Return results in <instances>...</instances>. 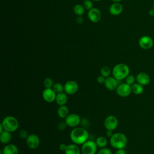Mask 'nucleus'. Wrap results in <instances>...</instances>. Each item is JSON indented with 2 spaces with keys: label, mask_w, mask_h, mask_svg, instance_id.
Segmentation results:
<instances>
[{
  "label": "nucleus",
  "mask_w": 154,
  "mask_h": 154,
  "mask_svg": "<svg viewBox=\"0 0 154 154\" xmlns=\"http://www.w3.org/2000/svg\"><path fill=\"white\" fill-rule=\"evenodd\" d=\"M88 132L84 128H75L70 134L71 141L77 145H82L88 140Z\"/></svg>",
  "instance_id": "nucleus-1"
},
{
  "label": "nucleus",
  "mask_w": 154,
  "mask_h": 154,
  "mask_svg": "<svg viewBox=\"0 0 154 154\" xmlns=\"http://www.w3.org/2000/svg\"><path fill=\"white\" fill-rule=\"evenodd\" d=\"M128 143L126 136L122 132H117L113 134L110 138L109 143L111 146L116 149H124Z\"/></svg>",
  "instance_id": "nucleus-2"
},
{
  "label": "nucleus",
  "mask_w": 154,
  "mask_h": 154,
  "mask_svg": "<svg viewBox=\"0 0 154 154\" xmlns=\"http://www.w3.org/2000/svg\"><path fill=\"white\" fill-rule=\"evenodd\" d=\"M130 72L129 67L124 63H119L116 64L112 69V76L118 81L125 79Z\"/></svg>",
  "instance_id": "nucleus-3"
},
{
  "label": "nucleus",
  "mask_w": 154,
  "mask_h": 154,
  "mask_svg": "<svg viewBox=\"0 0 154 154\" xmlns=\"http://www.w3.org/2000/svg\"><path fill=\"white\" fill-rule=\"evenodd\" d=\"M1 124L4 130L10 132L16 131L19 128V122L17 119L15 117L11 116H8L4 117Z\"/></svg>",
  "instance_id": "nucleus-4"
},
{
  "label": "nucleus",
  "mask_w": 154,
  "mask_h": 154,
  "mask_svg": "<svg viewBox=\"0 0 154 154\" xmlns=\"http://www.w3.org/2000/svg\"><path fill=\"white\" fill-rule=\"evenodd\" d=\"M97 146L95 141L92 140H87L81 147V152L82 154H96L97 152Z\"/></svg>",
  "instance_id": "nucleus-5"
},
{
  "label": "nucleus",
  "mask_w": 154,
  "mask_h": 154,
  "mask_svg": "<svg viewBox=\"0 0 154 154\" xmlns=\"http://www.w3.org/2000/svg\"><path fill=\"white\" fill-rule=\"evenodd\" d=\"M119 124V121L117 118L112 115H110L107 116L103 122V125L105 128L106 130L114 131L115 130Z\"/></svg>",
  "instance_id": "nucleus-6"
},
{
  "label": "nucleus",
  "mask_w": 154,
  "mask_h": 154,
  "mask_svg": "<svg viewBox=\"0 0 154 154\" xmlns=\"http://www.w3.org/2000/svg\"><path fill=\"white\" fill-rule=\"evenodd\" d=\"M153 40L149 35H143L138 40V45L140 47L144 50H148L152 48L153 46Z\"/></svg>",
  "instance_id": "nucleus-7"
},
{
  "label": "nucleus",
  "mask_w": 154,
  "mask_h": 154,
  "mask_svg": "<svg viewBox=\"0 0 154 154\" xmlns=\"http://www.w3.org/2000/svg\"><path fill=\"white\" fill-rule=\"evenodd\" d=\"M117 94L120 97H127L128 96L131 91V85L128 84L127 83H122L119 84L116 88Z\"/></svg>",
  "instance_id": "nucleus-8"
},
{
  "label": "nucleus",
  "mask_w": 154,
  "mask_h": 154,
  "mask_svg": "<svg viewBox=\"0 0 154 154\" xmlns=\"http://www.w3.org/2000/svg\"><path fill=\"white\" fill-rule=\"evenodd\" d=\"M79 87L78 83L73 80L68 81L64 85V92L67 94H74L78 90Z\"/></svg>",
  "instance_id": "nucleus-9"
},
{
  "label": "nucleus",
  "mask_w": 154,
  "mask_h": 154,
  "mask_svg": "<svg viewBox=\"0 0 154 154\" xmlns=\"http://www.w3.org/2000/svg\"><path fill=\"white\" fill-rule=\"evenodd\" d=\"M26 144L29 149H35L40 145V138L36 134H30L26 139Z\"/></svg>",
  "instance_id": "nucleus-10"
},
{
  "label": "nucleus",
  "mask_w": 154,
  "mask_h": 154,
  "mask_svg": "<svg viewBox=\"0 0 154 154\" xmlns=\"http://www.w3.org/2000/svg\"><path fill=\"white\" fill-rule=\"evenodd\" d=\"M64 122L67 124L68 126L70 127H76L81 122L80 117L75 113L69 114L65 119Z\"/></svg>",
  "instance_id": "nucleus-11"
},
{
  "label": "nucleus",
  "mask_w": 154,
  "mask_h": 154,
  "mask_svg": "<svg viewBox=\"0 0 154 154\" xmlns=\"http://www.w3.org/2000/svg\"><path fill=\"white\" fill-rule=\"evenodd\" d=\"M88 17L90 21L93 23H97L101 19L102 14L98 8H93L88 11Z\"/></svg>",
  "instance_id": "nucleus-12"
},
{
  "label": "nucleus",
  "mask_w": 154,
  "mask_h": 154,
  "mask_svg": "<svg viewBox=\"0 0 154 154\" xmlns=\"http://www.w3.org/2000/svg\"><path fill=\"white\" fill-rule=\"evenodd\" d=\"M57 93L54 91L52 88H45L42 93L43 99L47 102L51 103L55 101Z\"/></svg>",
  "instance_id": "nucleus-13"
},
{
  "label": "nucleus",
  "mask_w": 154,
  "mask_h": 154,
  "mask_svg": "<svg viewBox=\"0 0 154 154\" xmlns=\"http://www.w3.org/2000/svg\"><path fill=\"white\" fill-rule=\"evenodd\" d=\"M103 84L109 91H114L116 90L117 86L119 85L118 80L116 79L114 76H109L106 78Z\"/></svg>",
  "instance_id": "nucleus-14"
},
{
  "label": "nucleus",
  "mask_w": 154,
  "mask_h": 154,
  "mask_svg": "<svg viewBox=\"0 0 154 154\" xmlns=\"http://www.w3.org/2000/svg\"><path fill=\"white\" fill-rule=\"evenodd\" d=\"M136 81H137V83L144 86L149 84L150 81V78L149 75L146 73L140 72L137 74L136 76Z\"/></svg>",
  "instance_id": "nucleus-15"
},
{
  "label": "nucleus",
  "mask_w": 154,
  "mask_h": 154,
  "mask_svg": "<svg viewBox=\"0 0 154 154\" xmlns=\"http://www.w3.org/2000/svg\"><path fill=\"white\" fill-rule=\"evenodd\" d=\"M123 5L119 2H114L109 7V13L113 16H118L123 11Z\"/></svg>",
  "instance_id": "nucleus-16"
},
{
  "label": "nucleus",
  "mask_w": 154,
  "mask_h": 154,
  "mask_svg": "<svg viewBox=\"0 0 154 154\" xmlns=\"http://www.w3.org/2000/svg\"><path fill=\"white\" fill-rule=\"evenodd\" d=\"M2 154H18L19 149L17 147L13 144L6 145L2 150Z\"/></svg>",
  "instance_id": "nucleus-17"
},
{
  "label": "nucleus",
  "mask_w": 154,
  "mask_h": 154,
  "mask_svg": "<svg viewBox=\"0 0 154 154\" xmlns=\"http://www.w3.org/2000/svg\"><path fill=\"white\" fill-rule=\"evenodd\" d=\"M68 97L66 93H60L57 94L56 98H55V102L59 106L62 105H66V103L67 102Z\"/></svg>",
  "instance_id": "nucleus-18"
},
{
  "label": "nucleus",
  "mask_w": 154,
  "mask_h": 154,
  "mask_svg": "<svg viewBox=\"0 0 154 154\" xmlns=\"http://www.w3.org/2000/svg\"><path fill=\"white\" fill-rule=\"evenodd\" d=\"M81 150L76 144H70L67 145L66 150L64 151L65 154H81Z\"/></svg>",
  "instance_id": "nucleus-19"
},
{
  "label": "nucleus",
  "mask_w": 154,
  "mask_h": 154,
  "mask_svg": "<svg viewBox=\"0 0 154 154\" xmlns=\"http://www.w3.org/2000/svg\"><path fill=\"white\" fill-rule=\"evenodd\" d=\"M11 138V135L10 132L7 131H4L0 133V141L2 144H8Z\"/></svg>",
  "instance_id": "nucleus-20"
},
{
  "label": "nucleus",
  "mask_w": 154,
  "mask_h": 154,
  "mask_svg": "<svg viewBox=\"0 0 154 154\" xmlns=\"http://www.w3.org/2000/svg\"><path fill=\"white\" fill-rule=\"evenodd\" d=\"M57 113L58 116L61 119H65L69 114V109L66 105L60 106L57 110Z\"/></svg>",
  "instance_id": "nucleus-21"
},
{
  "label": "nucleus",
  "mask_w": 154,
  "mask_h": 154,
  "mask_svg": "<svg viewBox=\"0 0 154 154\" xmlns=\"http://www.w3.org/2000/svg\"><path fill=\"white\" fill-rule=\"evenodd\" d=\"M131 91L135 94H141L144 91L143 85L138 83H134L131 85Z\"/></svg>",
  "instance_id": "nucleus-22"
},
{
  "label": "nucleus",
  "mask_w": 154,
  "mask_h": 154,
  "mask_svg": "<svg viewBox=\"0 0 154 154\" xmlns=\"http://www.w3.org/2000/svg\"><path fill=\"white\" fill-rule=\"evenodd\" d=\"M95 142H96L97 147H100V149L105 147L108 144V141H107L106 138L103 136L97 137L96 138Z\"/></svg>",
  "instance_id": "nucleus-23"
},
{
  "label": "nucleus",
  "mask_w": 154,
  "mask_h": 154,
  "mask_svg": "<svg viewBox=\"0 0 154 154\" xmlns=\"http://www.w3.org/2000/svg\"><path fill=\"white\" fill-rule=\"evenodd\" d=\"M73 12L78 16H82L85 12V8L83 5L79 4H76L73 7Z\"/></svg>",
  "instance_id": "nucleus-24"
},
{
  "label": "nucleus",
  "mask_w": 154,
  "mask_h": 154,
  "mask_svg": "<svg viewBox=\"0 0 154 154\" xmlns=\"http://www.w3.org/2000/svg\"><path fill=\"white\" fill-rule=\"evenodd\" d=\"M52 89L54 90V91L58 94L60 93H63L64 91V85H62V84L60 82H56L54 84L52 87Z\"/></svg>",
  "instance_id": "nucleus-25"
},
{
  "label": "nucleus",
  "mask_w": 154,
  "mask_h": 154,
  "mask_svg": "<svg viewBox=\"0 0 154 154\" xmlns=\"http://www.w3.org/2000/svg\"><path fill=\"white\" fill-rule=\"evenodd\" d=\"M100 72V75L104 76L105 78H107V77L110 76L111 71V69L109 67L103 66L101 68Z\"/></svg>",
  "instance_id": "nucleus-26"
},
{
  "label": "nucleus",
  "mask_w": 154,
  "mask_h": 154,
  "mask_svg": "<svg viewBox=\"0 0 154 154\" xmlns=\"http://www.w3.org/2000/svg\"><path fill=\"white\" fill-rule=\"evenodd\" d=\"M54 81L52 78H46L43 81V85L45 88H52L54 85Z\"/></svg>",
  "instance_id": "nucleus-27"
},
{
  "label": "nucleus",
  "mask_w": 154,
  "mask_h": 154,
  "mask_svg": "<svg viewBox=\"0 0 154 154\" xmlns=\"http://www.w3.org/2000/svg\"><path fill=\"white\" fill-rule=\"evenodd\" d=\"M136 80V78L132 75H129L126 78H125V82L128 84L132 85L135 83V81Z\"/></svg>",
  "instance_id": "nucleus-28"
},
{
  "label": "nucleus",
  "mask_w": 154,
  "mask_h": 154,
  "mask_svg": "<svg viewBox=\"0 0 154 154\" xmlns=\"http://www.w3.org/2000/svg\"><path fill=\"white\" fill-rule=\"evenodd\" d=\"M83 6L85 10L89 11L93 8V2L91 0H84L83 2Z\"/></svg>",
  "instance_id": "nucleus-29"
},
{
  "label": "nucleus",
  "mask_w": 154,
  "mask_h": 154,
  "mask_svg": "<svg viewBox=\"0 0 154 154\" xmlns=\"http://www.w3.org/2000/svg\"><path fill=\"white\" fill-rule=\"evenodd\" d=\"M97 154H112V153L110 149L107 147H103V148H101L98 151Z\"/></svg>",
  "instance_id": "nucleus-30"
},
{
  "label": "nucleus",
  "mask_w": 154,
  "mask_h": 154,
  "mask_svg": "<svg viewBox=\"0 0 154 154\" xmlns=\"http://www.w3.org/2000/svg\"><path fill=\"white\" fill-rule=\"evenodd\" d=\"M20 137L22 139H26V138L28 137V136L29 135L28 134V132L25 130V129H22L21 130L20 132H19V134Z\"/></svg>",
  "instance_id": "nucleus-31"
},
{
  "label": "nucleus",
  "mask_w": 154,
  "mask_h": 154,
  "mask_svg": "<svg viewBox=\"0 0 154 154\" xmlns=\"http://www.w3.org/2000/svg\"><path fill=\"white\" fill-rule=\"evenodd\" d=\"M67 124L66 123V122H60L58 125H57V128L60 130V131H63V130H64L67 126Z\"/></svg>",
  "instance_id": "nucleus-32"
},
{
  "label": "nucleus",
  "mask_w": 154,
  "mask_h": 154,
  "mask_svg": "<svg viewBox=\"0 0 154 154\" xmlns=\"http://www.w3.org/2000/svg\"><path fill=\"white\" fill-rule=\"evenodd\" d=\"M105 78L104 76H102V75H100L97 77V81L98 82V83L99 84H104L105 82Z\"/></svg>",
  "instance_id": "nucleus-33"
},
{
  "label": "nucleus",
  "mask_w": 154,
  "mask_h": 154,
  "mask_svg": "<svg viewBox=\"0 0 154 154\" xmlns=\"http://www.w3.org/2000/svg\"><path fill=\"white\" fill-rule=\"evenodd\" d=\"M67 145H66V144H65L64 143H61L59 146V149H60V150L64 152L66 150V148H67Z\"/></svg>",
  "instance_id": "nucleus-34"
},
{
  "label": "nucleus",
  "mask_w": 154,
  "mask_h": 154,
  "mask_svg": "<svg viewBox=\"0 0 154 154\" xmlns=\"http://www.w3.org/2000/svg\"><path fill=\"white\" fill-rule=\"evenodd\" d=\"M76 22L78 23V24H81L83 21H84V19L82 17V16H78V17L76 18Z\"/></svg>",
  "instance_id": "nucleus-35"
},
{
  "label": "nucleus",
  "mask_w": 154,
  "mask_h": 154,
  "mask_svg": "<svg viewBox=\"0 0 154 154\" xmlns=\"http://www.w3.org/2000/svg\"><path fill=\"white\" fill-rule=\"evenodd\" d=\"M114 154H126V153L123 149H117V150L116 152Z\"/></svg>",
  "instance_id": "nucleus-36"
},
{
  "label": "nucleus",
  "mask_w": 154,
  "mask_h": 154,
  "mask_svg": "<svg viewBox=\"0 0 154 154\" xmlns=\"http://www.w3.org/2000/svg\"><path fill=\"white\" fill-rule=\"evenodd\" d=\"M106 135L108 137H109L111 138L112 137V135H113V133H112V131H111V130H106Z\"/></svg>",
  "instance_id": "nucleus-37"
},
{
  "label": "nucleus",
  "mask_w": 154,
  "mask_h": 154,
  "mask_svg": "<svg viewBox=\"0 0 154 154\" xmlns=\"http://www.w3.org/2000/svg\"><path fill=\"white\" fill-rule=\"evenodd\" d=\"M149 14L150 16H154V8H151V9L149 10Z\"/></svg>",
  "instance_id": "nucleus-38"
},
{
  "label": "nucleus",
  "mask_w": 154,
  "mask_h": 154,
  "mask_svg": "<svg viewBox=\"0 0 154 154\" xmlns=\"http://www.w3.org/2000/svg\"><path fill=\"white\" fill-rule=\"evenodd\" d=\"M4 131V129L1 123V124H0V133H1L2 132H3Z\"/></svg>",
  "instance_id": "nucleus-39"
},
{
  "label": "nucleus",
  "mask_w": 154,
  "mask_h": 154,
  "mask_svg": "<svg viewBox=\"0 0 154 154\" xmlns=\"http://www.w3.org/2000/svg\"><path fill=\"white\" fill-rule=\"evenodd\" d=\"M111 1H112L114 2H119L122 1V0H111Z\"/></svg>",
  "instance_id": "nucleus-40"
},
{
  "label": "nucleus",
  "mask_w": 154,
  "mask_h": 154,
  "mask_svg": "<svg viewBox=\"0 0 154 154\" xmlns=\"http://www.w3.org/2000/svg\"><path fill=\"white\" fill-rule=\"evenodd\" d=\"M93 1H100L101 0H93Z\"/></svg>",
  "instance_id": "nucleus-41"
},
{
  "label": "nucleus",
  "mask_w": 154,
  "mask_h": 154,
  "mask_svg": "<svg viewBox=\"0 0 154 154\" xmlns=\"http://www.w3.org/2000/svg\"><path fill=\"white\" fill-rule=\"evenodd\" d=\"M153 8H154V2H153Z\"/></svg>",
  "instance_id": "nucleus-42"
}]
</instances>
